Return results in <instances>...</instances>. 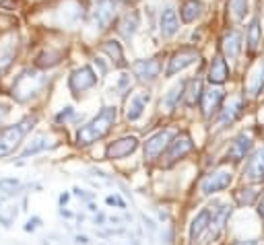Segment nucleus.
<instances>
[{
  "instance_id": "obj_10",
  "label": "nucleus",
  "mask_w": 264,
  "mask_h": 245,
  "mask_svg": "<svg viewBox=\"0 0 264 245\" xmlns=\"http://www.w3.org/2000/svg\"><path fill=\"white\" fill-rule=\"evenodd\" d=\"M169 148H167V165H171V163H175V161H178V159H182V157H186L192 148H194V144H192V138L188 136V134H182L180 138H175L173 142H169L167 144Z\"/></svg>"
},
{
  "instance_id": "obj_26",
  "label": "nucleus",
  "mask_w": 264,
  "mask_h": 245,
  "mask_svg": "<svg viewBox=\"0 0 264 245\" xmlns=\"http://www.w3.org/2000/svg\"><path fill=\"white\" fill-rule=\"evenodd\" d=\"M101 50L120 66V68H124L126 66V62H124V52H122V46L116 41V39H110V41H106L104 46H101Z\"/></svg>"
},
{
  "instance_id": "obj_38",
  "label": "nucleus",
  "mask_w": 264,
  "mask_h": 245,
  "mask_svg": "<svg viewBox=\"0 0 264 245\" xmlns=\"http://www.w3.org/2000/svg\"><path fill=\"white\" fill-rule=\"evenodd\" d=\"M76 241H78V243H83V245H87V243H89V239H87L85 235H78V237H76Z\"/></svg>"
},
{
  "instance_id": "obj_12",
  "label": "nucleus",
  "mask_w": 264,
  "mask_h": 245,
  "mask_svg": "<svg viewBox=\"0 0 264 245\" xmlns=\"http://www.w3.org/2000/svg\"><path fill=\"white\" fill-rule=\"evenodd\" d=\"M231 180H233L231 171H215V173H211V175H207V177L202 180V184H200V190H202L205 194L221 192V190L229 188Z\"/></svg>"
},
{
  "instance_id": "obj_22",
  "label": "nucleus",
  "mask_w": 264,
  "mask_h": 245,
  "mask_svg": "<svg viewBox=\"0 0 264 245\" xmlns=\"http://www.w3.org/2000/svg\"><path fill=\"white\" fill-rule=\"evenodd\" d=\"M205 11V5L198 3V0H184L182 7H180V15H182V21L184 23H192L196 21Z\"/></svg>"
},
{
  "instance_id": "obj_28",
  "label": "nucleus",
  "mask_w": 264,
  "mask_h": 245,
  "mask_svg": "<svg viewBox=\"0 0 264 245\" xmlns=\"http://www.w3.org/2000/svg\"><path fill=\"white\" fill-rule=\"evenodd\" d=\"M15 52H17V46L11 43V46H7V48L3 50V54H0V76H3V74L11 68V64H13V60H15Z\"/></svg>"
},
{
  "instance_id": "obj_32",
  "label": "nucleus",
  "mask_w": 264,
  "mask_h": 245,
  "mask_svg": "<svg viewBox=\"0 0 264 245\" xmlns=\"http://www.w3.org/2000/svg\"><path fill=\"white\" fill-rule=\"evenodd\" d=\"M264 89V62L260 66V72L256 74V80H254V85H252V95H260Z\"/></svg>"
},
{
  "instance_id": "obj_14",
  "label": "nucleus",
  "mask_w": 264,
  "mask_h": 245,
  "mask_svg": "<svg viewBox=\"0 0 264 245\" xmlns=\"http://www.w3.org/2000/svg\"><path fill=\"white\" fill-rule=\"evenodd\" d=\"M225 99V91L221 89H211V91H202V109H205V116L211 120L219 109H221V103Z\"/></svg>"
},
{
  "instance_id": "obj_19",
  "label": "nucleus",
  "mask_w": 264,
  "mask_h": 245,
  "mask_svg": "<svg viewBox=\"0 0 264 245\" xmlns=\"http://www.w3.org/2000/svg\"><path fill=\"white\" fill-rule=\"evenodd\" d=\"M250 148H252V138L246 136V134H239V136L233 140V144L229 146L227 159H231L233 163H239L241 159H246V154L250 152Z\"/></svg>"
},
{
  "instance_id": "obj_33",
  "label": "nucleus",
  "mask_w": 264,
  "mask_h": 245,
  "mask_svg": "<svg viewBox=\"0 0 264 245\" xmlns=\"http://www.w3.org/2000/svg\"><path fill=\"white\" fill-rule=\"evenodd\" d=\"M237 200H239V204H252L256 200V192L254 190H241L237 194Z\"/></svg>"
},
{
  "instance_id": "obj_7",
  "label": "nucleus",
  "mask_w": 264,
  "mask_h": 245,
  "mask_svg": "<svg viewBox=\"0 0 264 245\" xmlns=\"http://www.w3.org/2000/svg\"><path fill=\"white\" fill-rule=\"evenodd\" d=\"M169 142H171V132H169V130H161V132L153 134V136L145 142V159H151V161H153V159L161 157Z\"/></svg>"
},
{
  "instance_id": "obj_23",
  "label": "nucleus",
  "mask_w": 264,
  "mask_h": 245,
  "mask_svg": "<svg viewBox=\"0 0 264 245\" xmlns=\"http://www.w3.org/2000/svg\"><path fill=\"white\" fill-rule=\"evenodd\" d=\"M136 29H138V15H136V11H128L122 17V21H120L118 31H120V35L124 39H132L134 33H136Z\"/></svg>"
},
{
  "instance_id": "obj_5",
  "label": "nucleus",
  "mask_w": 264,
  "mask_h": 245,
  "mask_svg": "<svg viewBox=\"0 0 264 245\" xmlns=\"http://www.w3.org/2000/svg\"><path fill=\"white\" fill-rule=\"evenodd\" d=\"M116 13H118L116 0H97L95 11H93V25L99 31H106L110 27V23L116 19Z\"/></svg>"
},
{
  "instance_id": "obj_16",
  "label": "nucleus",
  "mask_w": 264,
  "mask_h": 245,
  "mask_svg": "<svg viewBox=\"0 0 264 245\" xmlns=\"http://www.w3.org/2000/svg\"><path fill=\"white\" fill-rule=\"evenodd\" d=\"M221 50H223V58L235 60L241 54V33L237 29H231L229 33H225L221 41Z\"/></svg>"
},
{
  "instance_id": "obj_25",
  "label": "nucleus",
  "mask_w": 264,
  "mask_h": 245,
  "mask_svg": "<svg viewBox=\"0 0 264 245\" xmlns=\"http://www.w3.org/2000/svg\"><path fill=\"white\" fill-rule=\"evenodd\" d=\"M184 97H186V105H196L202 97V83L198 78L186 80V89H184Z\"/></svg>"
},
{
  "instance_id": "obj_37",
  "label": "nucleus",
  "mask_w": 264,
  "mask_h": 245,
  "mask_svg": "<svg viewBox=\"0 0 264 245\" xmlns=\"http://www.w3.org/2000/svg\"><path fill=\"white\" fill-rule=\"evenodd\" d=\"M258 210H260V216L264 218V194H262V198H260V208H258Z\"/></svg>"
},
{
  "instance_id": "obj_29",
  "label": "nucleus",
  "mask_w": 264,
  "mask_h": 245,
  "mask_svg": "<svg viewBox=\"0 0 264 245\" xmlns=\"http://www.w3.org/2000/svg\"><path fill=\"white\" fill-rule=\"evenodd\" d=\"M248 5L250 0H231V15L235 21H241L248 15Z\"/></svg>"
},
{
  "instance_id": "obj_2",
  "label": "nucleus",
  "mask_w": 264,
  "mask_h": 245,
  "mask_svg": "<svg viewBox=\"0 0 264 245\" xmlns=\"http://www.w3.org/2000/svg\"><path fill=\"white\" fill-rule=\"evenodd\" d=\"M44 74L33 70V68H27L23 70L17 78H15V85H13V97L21 103L29 101L42 87H44Z\"/></svg>"
},
{
  "instance_id": "obj_4",
  "label": "nucleus",
  "mask_w": 264,
  "mask_h": 245,
  "mask_svg": "<svg viewBox=\"0 0 264 245\" xmlns=\"http://www.w3.org/2000/svg\"><path fill=\"white\" fill-rule=\"evenodd\" d=\"M95 85H97V74L93 72L91 66H80V68H76V70L70 74V78H68V89L72 91L74 97H78L80 93L93 89Z\"/></svg>"
},
{
  "instance_id": "obj_24",
  "label": "nucleus",
  "mask_w": 264,
  "mask_h": 245,
  "mask_svg": "<svg viewBox=\"0 0 264 245\" xmlns=\"http://www.w3.org/2000/svg\"><path fill=\"white\" fill-rule=\"evenodd\" d=\"M50 140H52V138H50L48 134H37V136L27 144V148L21 152V159H27V157H31V154H37V152L50 148V146H52Z\"/></svg>"
},
{
  "instance_id": "obj_27",
  "label": "nucleus",
  "mask_w": 264,
  "mask_h": 245,
  "mask_svg": "<svg viewBox=\"0 0 264 245\" xmlns=\"http://www.w3.org/2000/svg\"><path fill=\"white\" fill-rule=\"evenodd\" d=\"M184 89H186V80H182L180 85H175V87L165 95V99L161 101V105H165L167 109H173L175 105L180 103V99L184 97Z\"/></svg>"
},
{
  "instance_id": "obj_11",
  "label": "nucleus",
  "mask_w": 264,
  "mask_h": 245,
  "mask_svg": "<svg viewBox=\"0 0 264 245\" xmlns=\"http://www.w3.org/2000/svg\"><path fill=\"white\" fill-rule=\"evenodd\" d=\"M159 29H161V35L163 39H171L180 29V21H178V15H175V9L171 5H167L163 11H161V17H159Z\"/></svg>"
},
{
  "instance_id": "obj_8",
  "label": "nucleus",
  "mask_w": 264,
  "mask_h": 245,
  "mask_svg": "<svg viewBox=\"0 0 264 245\" xmlns=\"http://www.w3.org/2000/svg\"><path fill=\"white\" fill-rule=\"evenodd\" d=\"M134 74L138 76V80L143 83H153V80L159 76L161 72V60L159 58H149V60H138L134 66H132Z\"/></svg>"
},
{
  "instance_id": "obj_17",
  "label": "nucleus",
  "mask_w": 264,
  "mask_h": 245,
  "mask_svg": "<svg viewBox=\"0 0 264 245\" xmlns=\"http://www.w3.org/2000/svg\"><path fill=\"white\" fill-rule=\"evenodd\" d=\"M227 78H229V66H227L225 58L221 54L213 56L211 68H209V80L213 85H221V83H225Z\"/></svg>"
},
{
  "instance_id": "obj_6",
  "label": "nucleus",
  "mask_w": 264,
  "mask_h": 245,
  "mask_svg": "<svg viewBox=\"0 0 264 245\" xmlns=\"http://www.w3.org/2000/svg\"><path fill=\"white\" fill-rule=\"evenodd\" d=\"M198 58H200L198 52L192 50V48H184V50H180V52H175V54L171 56V60H169V66H167V70H165V76L171 78L173 74L186 70V68L192 66L194 62H198Z\"/></svg>"
},
{
  "instance_id": "obj_31",
  "label": "nucleus",
  "mask_w": 264,
  "mask_h": 245,
  "mask_svg": "<svg viewBox=\"0 0 264 245\" xmlns=\"http://www.w3.org/2000/svg\"><path fill=\"white\" fill-rule=\"evenodd\" d=\"M17 188H19V180H15V177L0 180V194H13Z\"/></svg>"
},
{
  "instance_id": "obj_21",
  "label": "nucleus",
  "mask_w": 264,
  "mask_h": 245,
  "mask_svg": "<svg viewBox=\"0 0 264 245\" xmlns=\"http://www.w3.org/2000/svg\"><path fill=\"white\" fill-rule=\"evenodd\" d=\"M149 99H151V95H149V93H140V95H134V97L130 99V103H128V112H126V118H128L130 122H136V120H138V118L143 116V112H145V107H147Z\"/></svg>"
},
{
  "instance_id": "obj_36",
  "label": "nucleus",
  "mask_w": 264,
  "mask_h": 245,
  "mask_svg": "<svg viewBox=\"0 0 264 245\" xmlns=\"http://www.w3.org/2000/svg\"><path fill=\"white\" fill-rule=\"evenodd\" d=\"M9 114H11V107L7 103H0V120H5Z\"/></svg>"
},
{
  "instance_id": "obj_35",
  "label": "nucleus",
  "mask_w": 264,
  "mask_h": 245,
  "mask_svg": "<svg viewBox=\"0 0 264 245\" xmlns=\"http://www.w3.org/2000/svg\"><path fill=\"white\" fill-rule=\"evenodd\" d=\"M39 222H42V220H39L37 216H33V218H29V220H27V225H25V231H27V233H29V231H35Z\"/></svg>"
},
{
  "instance_id": "obj_9",
  "label": "nucleus",
  "mask_w": 264,
  "mask_h": 245,
  "mask_svg": "<svg viewBox=\"0 0 264 245\" xmlns=\"http://www.w3.org/2000/svg\"><path fill=\"white\" fill-rule=\"evenodd\" d=\"M243 177L252 184H258L264 180V146L258 148L250 161H248V165H246V171H243Z\"/></svg>"
},
{
  "instance_id": "obj_30",
  "label": "nucleus",
  "mask_w": 264,
  "mask_h": 245,
  "mask_svg": "<svg viewBox=\"0 0 264 245\" xmlns=\"http://www.w3.org/2000/svg\"><path fill=\"white\" fill-rule=\"evenodd\" d=\"M60 58H62L60 52H44V54L39 56L37 64H39V66H56V64L60 62Z\"/></svg>"
},
{
  "instance_id": "obj_15",
  "label": "nucleus",
  "mask_w": 264,
  "mask_h": 245,
  "mask_svg": "<svg viewBox=\"0 0 264 245\" xmlns=\"http://www.w3.org/2000/svg\"><path fill=\"white\" fill-rule=\"evenodd\" d=\"M211 206L209 208H205V210H200L198 214H196V218L192 220V225H190V241L196 245L200 239H202V235L209 231V225H211Z\"/></svg>"
},
{
  "instance_id": "obj_40",
  "label": "nucleus",
  "mask_w": 264,
  "mask_h": 245,
  "mask_svg": "<svg viewBox=\"0 0 264 245\" xmlns=\"http://www.w3.org/2000/svg\"><path fill=\"white\" fill-rule=\"evenodd\" d=\"M66 202H68V194H62L60 196V204H66Z\"/></svg>"
},
{
  "instance_id": "obj_34",
  "label": "nucleus",
  "mask_w": 264,
  "mask_h": 245,
  "mask_svg": "<svg viewBox=\"0 0 264 245\" xmlns=\"http://www.w3.org/2000/svg\"><path fill=\"white\" fill-rule=\"evenodd\" d=\"M72 114H74V109H72V107H64V109L56 116V122H66L68 118H72Z\"/></svg>"
},
{
  "instance_id": "obj_20",
  "label": "nucleus",
  "mask_w": 264,
  "mask_h": 245,
  "mask_svg": "<svg viewBox=\"0 0 264 245\" xmlns=\"http://www.w3.org/2000/svg\"><path fill=\"white\" fill-rule=\"evenodd\" d=\"M246 41H248V52L256 54L260 41H262V27H260V17H254L246 29Z\"/></svg>"
},
{
  "instance_id": "obj_18",
  "label": "nucleus",
  "mask_w": 264,
  "mask_h": 245,
  "mask_svg": "<svg viewBox=\"0 0 264 245\" xmlns=\"http://www.w3.org/2000/svg\"><path fill=\"white\" fill-rule=\"evenodd\" d=\"M241 109H243V99L241 97H231L229 103L221 109V128L231 126L241 116Z\"/></svg>"
},
{
  "instance_id": "obj_13",
  "label": "nucleus",
  "mask_w": 264,
  "mask_h": 245,
  "mask_svg": "<svg viewBox=\"0 0 264 245\" xmlns=\"http://www.w3.org/2000/svg\"><path fill=\"white\" fill-rule=\"evenodd\" d=\"M138 148V140L134 136H126V138H120L116 142H112L108 146V159H124L128 154H132L134 150Z\"/></svg>"
},
{
  "instance_id": "obj_1",
  "label": "nucleus",
  "mask_w": 264,
  "mask_h": 245,
  "mask_svg": "<svg viewBox=\"0 0 264 245\" xmlns=\"http://www.w3.org/2000/svg\"><path fill=\"white\" fill-rule=\"evenodd\" d=\"M114 124H116V107H104L97 118H93L89 124L83 126L76 132V142L80 146L93 144V142L101 140L104 136H108L110 130L114 128Z\"/></svg>"
},
{
  "instance_id": "obj_39",
  "label": "nucleus",
  "mask_w": 264,
  "mask_h": 245,
  "mask_svg": "<svg viewBox=\"0 0 264 245\" xmlns=\"http://www.w3.org/2000/svg\"><path fill=\"white\" fill-rule=\"evenodd\" d=\"M233 245H258L256 241H237V243H233Z\"/></svg>"
},
{
  "instance_id": "obj_3",
  "label": "nucleus",
  "mask_w": 264,
  "mask_h": 245,
  "mask_svg": "<svg viewBox=\"0 0 264 245\" xmlns=\"http://www.w3.org/2000/svg\"><path fill=\"white\" fill-rule=\"evenodd\" d=\"M33 124H35V118H25L17 126H9L5 130H0V157L11 154L21 144L23 136L33 128Z\"/></svg>"
}]
</instances>
